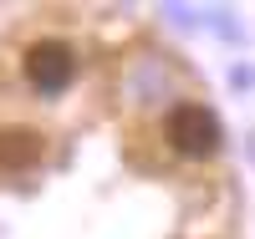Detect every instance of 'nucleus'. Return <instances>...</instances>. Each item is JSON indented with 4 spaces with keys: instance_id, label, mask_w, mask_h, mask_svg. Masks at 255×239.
<instances>
[{
    "instance_id": "obj_1",
    "label": "nucleus",
    "mask_w": 255,
    "mask_h": 239,
    "mask_svg": "<svg viewBox=\"0 0 255 239\" xmlns=\"http://www.w3.org/2000/svg\"><path fill=\"white\" fill-rule=\"evenodd\" d=\"M26 77H31L36 92H46V97L67 92L72 77H77V56H72V46H61V41H36V46L26 51Z\"/></svg>"
},
{
    "instance_id": "obj_2",
    "label": "nucleus",
    "mask_w": 255,
    "mask_h": 239,
    "mask_svg": "<svg viewBox=\"0 0 255 239\" xmlns=\"http://www.w3.org/2000/svg\"><path fill=\"white\" fill-rule=\"evenodd\" d=\"M168 138L184 158H209L220 148V122L215 112H204V107H174V117H168Z\"/></svg>"
},
{
    "instance_id": "obj_3",
    "label": "nucleus",
    "mask_w": 255,
    "mask_h": 239,
    "mask_svg": "<svg viewBox=\"0 0 255 239\" xmlns=\"http://www.w3.org/2000/svg\"><path fill=\"white\" fill-rule=\"evenodd\" d=\"M41 133H31V127H10V133H0V168H36L41 163Z\"/></svg>"
}]
</instances>
